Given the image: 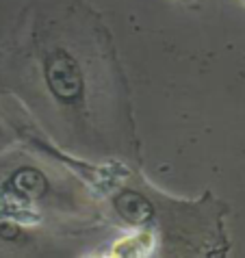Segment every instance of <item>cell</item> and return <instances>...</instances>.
I'll list each match as a JSON object with an SVG mask.
<instances>
[{
    "label": "cell",
    "instance_id": "cell-4",
    "mask_svg": "<svg viewBox=\"0 0 245 258\" xmlns=\"http://www.w3.org/2000/svg\"><path fill=\"white\" fill-rule=\"evenodd\" d=\"M178 3H193V0H178Z\"/></svg>",
    "mask_w": 245,
    "mask_h": 258
},
{
    "label": "cell",
    "instance_id": "cell-3",
    "mask_svg": "<svg viewBox=\"0 0 245 258\" xmlns=\"http://www.w3.org/2000/svg\"><path fill=\"white\" fill-rule=\"evenodd\" d=\"M9 141H11V135H9V131L5 128L3 121H0V148H5Z\"/></svg>",
    "mask_w": 245,
    "mask_h": 258
},
{
    "label": "cell",
    "instance_id": "cell-2",
    "mask_svg": "<svg viewBox=\"0 0 245 258\" xmlns=\"http://www.w3.org/2000/svg\"><path fill=\"white\" fill-rule=\"evenodd\" d=\"M143 200L139 198V196H135V193H128V196H124L121 198V204H119V209H121V215H126L128 219H133L135 224H141V221H146L148 217L143 213H139L141 211V204Z\"/></svg>",
    "mask_w": 245,
    "mask_h": 258
},
{
    "label": "cell",
    "instance_id": "cell-1",
    "mask_svg": "<svg viewBox=\"0 0 245 258\" xmlns=\"http://www.w3.org/2000/svg\"><path fill=\"white\" fill-rule=\"evenodd\" d=\"M39 70L56 106L72 113L83 109L87 102V72L70 48H46L39 56Z\"/></svg>",
    "mask_w": 245,
    "mask_h": 258
},
{
    "label": "cell",
    "instance_id": "cell-5",
    "mask_svg": "<svg viewBox=\"0 0 245 258\" xmlns=\"http://www.w3.org/2000/svg\"><path fill=\"white\" fill-rule=\"evenodd\" d=\"M243 3H245V0H243Z\"/></svg>",
    "mask_w": 245,
    "mask_h": 258
}]
</instances>
